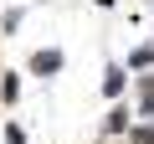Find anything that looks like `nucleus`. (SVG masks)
Instances as JSON below:
<instances>
[{"mask_svg": "<svg viewBox=\"0 0 154 144\" xmlns=\"http://www.w3.org/2000/svg\"><path fill=\"white\" fill-rule=\"evenodd\" d=\"M134 144H154V129L144 124V129H134Z\"/></svg>", "mask_w": 154, "mask_h": 144, "instance_id": "39448f33", "label": "nucleus"}, {"mask_svg": "<svg viewBox=\"0 0 154 144\" xmlns=\"http://www.w3.org/2000/svg\"><path fill=\"white\" fill-rule=\"evenodd\" d=\"M98 5H113V0H98Z\"/></svg>", "mask_w": 154, "mask_h": 144, "instance_id": "0eeeda50", "label": "nucleus"}, {"mask_svg": "<svg viewBox=\"0 0 154 144\" xmlns=\"http://www.w3.org/2000/svg\"><path fill=\"white\" fill-rule=\"evenodd\" d=\"M118 129H128V113L123 108H113V118H108V134H118Z\"/></svg>", "mask_w": 154, "mask_h": 144, "instance_id": "7ed1b4c3", "label": "nucleus"}, {"mask_svg": "<svg viewBox=\"0 0 154 144\" xmlns=\"http://www.w3.org/2000/svg\"><path fill=\"white\" fill-rule=\"evenodd\" d=\"M5 144H26V134H21L16 124H11V129H5Z\"/></svg>", "mask_w": 154, "mask_h": 144, "instance_id": "423d86ee", "label": "nucleus"}, {"mask_svg": "<svg viewBox=\"0 0 154 144\" xmlns=\"http://www.w3.org/2000/svg\"><path fill=\"white\" fill-rule=\"evenodd\" d=\"M128 62H134V67H149V62H154V46H139V52H134Z\"/></svg>", "mask_w": 154, "mask_h": 144, "instance_id": "20e7f679", "label": "nucleus"}, {"mask_svg": "<svg viewBox=\"0 0 154 144\" xmlns=\"http://www.w3.org/2000/svg\"><path fill=\"white\" fill-rule=\"evenodd\" d=\"M123 83H128V72H123V67H108V77H103V93H108V98H118V93H123Z\"/></svg>", "mask_w": 154, "mask_h": 144, "instance_id": "f03ea898", "label": "nucleus"}, {"mask_svg": "<svg viewBox=\"0 0 154 144\" xmlns=\"http://www.w3.org/2000/svg\"><path fill=\"white\" fill-rule=\"evenodd\" d=\"M57 67H62V52H36L31 57V72H36V77H51Z\"/></svg>", "mask_w": 154, "mask_h": 144, "instance_id": "f257e3e1", "label": "nucleus"}]
</instances>
